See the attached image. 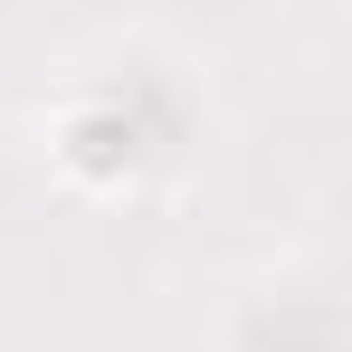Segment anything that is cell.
Here are the masks:
<instances>
[{
	"instance_id": "obj_1",
	"label": "cell",
	"mask_w": 352,
	"mask_h": 352,
	"mask_svg": "<svg viewBox=\"0 0 352 352\" xmlns=\"http://www.w3.org/2000/svg\"><path fill=\"white\" fill-rule=\"evenodd\" d=\"M48 153H58V172L76 190H124L143 143H133V115L124 105H67L58 133H48Z\"/></svg>"
}]
</instances>
